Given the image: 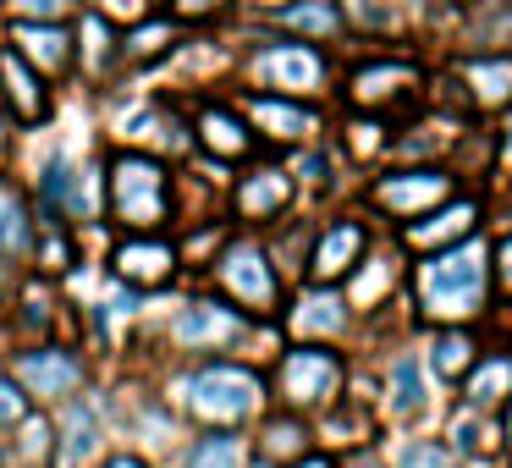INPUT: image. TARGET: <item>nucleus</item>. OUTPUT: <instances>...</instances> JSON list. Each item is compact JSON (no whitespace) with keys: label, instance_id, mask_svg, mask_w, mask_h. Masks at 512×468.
Masks as SVG:
<instances>
[{"label":"nucleus","instance_id":"4468645a","mask_svg":"<svg viewBox=\"0 0 512 468\" xmlns=\"http://www.w3.org/2000/svg\"><path fill=\"white\" fill-rule=\"evenodd\" d=\"M358 254H364V226L358 221H336V226H325V237H320V248H314V281H336V276H347V270L358 265Z\"/></svg>","mask_w":512,"mask_h":468},{"label":"nucleus","instance_id":"f8f14e48","mask_svg":"<svg viewBox=\"0 0 512 468\" xmlns=\"http://www.w3.org/2000/svg\"><path fill=\"white\" fill-rule=\"evenodd\" d=\"M105 441V413L94 397H83V391H72L67 402H61V452L67 457H89L94 446Z\"/></svg>","mask_w":512,"mask_h":468},{"label":"nucleus","instance_id":"412c9836","mask_svg":"<svg viewBox=\"0 0 512 468\" xmlns=\"http://www.w3.org/2000/svg\"><path fill=\"white\" fill-rule=\"evenodd\" d=\"M34 221H28V204L17 199L12 188H0V254L17 259V254H34Z\"/></svg>","mask_w":512,"mask_h":468},{"label":"nucleus","instance_id":"c9c22d12","mask_svg":"<svg viewBox=\"0 0 512 468\" xmlns=\"http://www.w3.org/2000/svg\"><path fill=\"white\" fill-rule=\"evenodd\" d=\"M100 17L105 23H138L144 17V0H100Z\"/></svg>","mask_w":512,"mask_h":468},{"label":"nucleus","instance_id":"72a5a7b5","mask_svg":"<svg viewBox=\"0 0 512 468\" xmlns=\"http://www.w3.org/2000/svg\"><path fill=\"white\" fill-rule=\"evenodd\" d=\"M23 413H28V391L17 386L12 375H0V430H12Z\"/></svg>","mask_w":512,"mask_h":468},{"label":"nucleus","instance_id":"c03bdc74","mask_svg":"<svg viewBox=\"0 0 512 468\" xmlns=\"http://www.w3.org/2000/svg\"><path fill=\"white\" fill-rule=\"evenodd\" d=\"M254 6H281V0H254Z\"/></svg>","mask_w":512,"mask_h":468},{"label":"nucleus","instance_id":"6ab92c4d","mask_svg":"<svg viewBox=\"0 0 512 468\" xmlns=\"http://www.w3.org/2000/svg\"><path fill=\"white\" fill-rule=\"evenodd\" d=\"M243 435L237 430H210V435H199V441L182 452V463L177 468H243Z\"/></svg>","mask_w":512,"mask_h":468},{"label":"nucleus","instance_id":"1a4fd4ad","mask_svg":"<svg viewBox=\"0 0 512 468\" xmlns=\"http://www.w3.org/2000/svg\"><path fill=\"white\" fill-rule=\"evenodd\" d=\"M0 94H6V111H12L17 122H28V127H39L50 116V94L39 89L34 67H28L12 45H0Z\"/></svg>","mask_w":512,"mask_h":468},{"label":"nucleus","instance_id":"b1692460","mask_svg":"<svg viewBox=\"0 0 512 468\" xmlns=\"http://www.w3.org/2000/svg\"><path fill=\"white\" fill-rule=\"evenodd\" d=\"M171 45H177V28H171L166 17H155V23H144V17H138V28L127 34V56H133V61L166 56Z\"/></svg>","mask_w":512,"mask_h":468},{"label":"nucleus","instance_id":"ddd939ff","mask_svg":"<svg viewBox=\"0 0 512 468\" xmlns=\"http://www.w3.org/2000/svg\"><path fill=\"white\" fill-rule=\"evenodd\" d=\"M441 193H446L441 171H397V177L375 182V204H386V210H397V215L424 210V204H435Z\"/></svg>","mask_w":512,"mask_h":468},{"label":"nucleus","instance_id":"a18cd8bd","mask_svg":"<svg viewBox=\"0 0 512 468\" xmlns=\"http://www.w3.org/2000/svg\"><path fill=\"white\" fill-rule=\"evenodd\" d=\"M507 155H512V133H507Z\"/></svg>","mask_w":512,"mask_h":468},{"label":"nucleus","instance_id":"a878e982","mask_svg":"<svg viewBox=\"0 0 512 468\" xmlns=\"http://www.w3.org/2000/svg\"><path fill=\"white\" fill-rule=\"evenodd\" d=\"M408 78H413L408 67H369V72L353 78V100L375 105V100H386V94H397V83H408Z\"/></svg>","mask_w":512,"mask_h":468},{"label":"nucleus","instance_id":"bb28decb","mask_svg":"<svg viewBox=\"0 0 512 468\" xmlns=\"http://www.w3.org/2000/svg\"><path fill=\"white\" fill-rule=\"evenodd\" d=\"M281 23H287V28H303V34H331V28H336V6H331V0L281 6Z\"/></svg>","mask_w":512,"mask_h":468},{"label":"nucleus","instance_id":"cd10ccee","mask_svg":"<svg viewBox=\"0 0 512 468\" xmlns=\"http://www.w3.org/2000/svg\"><path fill=\"white\" fill-rule=\"evenodd\" d=\"M83 56H89V72H105L116 56V39H111V23H105L100 12L83 17Z\"/></svg>","mask_w":512,"mask_h":468},{"label":"nucleus","instance_id":"39448f33","mask_svg":"<svg viewBox=\"0 0 512 468\" xmlns=\"http://www.w3.org/2000/svg\"><path fill=\"white\" fill-rule=\"evenodd\" d=\"M276 386L292 408H320V402L336 397L342 386V358L331 347H292L276 369Z\"/></svg>","mask_w":512,"mask_h":468},{"label":"nucleus","instance_id":"0eeeda50","mask_svg":"<svg viewBox=\"0 0 512 468\" xmlns=\"http://www.w3.org/2000/svg\"><path fill=\"white\" fill-rule=\"evenodd\" d=\"M243 331H248L243 309H232V303H215V298L182 303L177 320H171V336H177L188 353H221V347H232Z\"/></svg>","mask_w":512,"mask_h":468},{"label":"nucleus","instance_id":"4be33fe9","mask_svg":"<svg viewBox=\"0 0 512 468\" xmlns=\"http://www.w3.org/2000/svg\"><path fill=\"white\" fill-rule=\"evenodd\" d=\"M292 325H298V331H342L347 309H342V298H331V292H309V298L298 303V314H292Z\"/></svg>","mask_w":512,"mask_h":468},{"label":"nucleus","instance_id":"a211bd4d","mask_svg":"<svg viewBox=\"0 0 512 468\" xmlns=\"http://www.w3.org/2000/svg\"><path fill=\"white\" fill-rule=\"evenodd\" d=\"M12 435H23V441L6 446L0 457H12L17 468H39V463H50V457H56V424H50V413H34V408H28L23 419L12 424Z\"/></svg>","mask_w":512,"mask_h":468},{"label":"nucleus","instance_id":"6e6552de","mask_svg":"<svg viewBox=\"0 0 512 468\" xmlns=\"http://www.w3.org/2000/svg\"><path fill=\"white\" fill-rule=\"evenodd\" d=\"M111 270L127 281V287H166L177 276V248L166 237H127L122 248L111 254Z\"/></svg>","mask_w":512,"mask_h":468},{"label":"nucleus","instance_id":"e433bc0d","mask_svg":"<svg viewBox=\"0 0 512 468\" xmlns=\"http://www.w3.org/2000/svg\"><path fill=\"white\" fill-rule=\"evenodd\" d=\"M402 463H408V468H430V463H441V452H430V446H413V452H402Z\"/></svg>","mask_w":512,"mask_h":468},{"label":"nucleus","instance_id":"c756f323","mask_svg":"<svg viewBox=\"0 0 512 468\" xmlns=\"http://www.w3.org/2000/svg\"><path fill=\"white\" fill-rule=\"evenodd\" d=\"M391 402H397L402 413H413L424 402V380H419V364H413V358H397V369H391Z\"/></svg>","mask_w":512,"mask_h":468},{"label":"nucleus","instance_id":"37998d69","mask_svg":"<svg viewBox=\"0 0 512 468\" xmlns=\"http://www.w3.org/2000/svg\"><path fill=\"white\" fill-rule=\"evenodd\" d=\"M248 468H276V463H270V457H259V463H248Z\"/></svg>","mask_w":512,"mask_h":468},{"label":"nucleus","instance_id":"f257e3e1","mask_svg":"<svg viewBox=\"0 0 512 468\" xmlns=\"http://www.w3.org/2000/svg\"><path fill=\"white\" fill-rule=\"evenodd\" d=\"M259 402H265V380L243 364H204L182 380V413L215 424V430H232V424L254 419Z\"/></svg>","mask_w":512,"mask_h":468},{"label":"nucleus","instance_id":"423d86ee","mask_svg":"<svg viewBox=\"0 0 512 468\" xmlns=\"http://www.w3.org/2000/svg\"><path fill=\"white\" fill-rule=\"evenodd\" d=\"M221 287L232 292L243 309H254V314H276V298H281V287H276V270H270V259H265V248L259 243H232L221 254Z\"/></svg>","mask_w":512,"mask_h":468},{"label":"nucleus","instance_id":"79ce46f5","mask_svg":"<svg viewBox=\"0 0 512 468\" xmlns=\"http://www.w3.org/2000/svg\"><path fill=\"white\" fill-rule=\"evenodd\" d=\"M0 259H6V254H0ZM6 287H12V270L0 265V298H6Z\"/></svg>","mask_w":512,"mask_h":468},{"label":"nucleus","instance_id":"9b49d317","mask_svg":"<svg viewBox=\"0 0 512 468\" xmlns=\"http://www.w3.org/2000/svg\"><path fill=\"white\" fill-rule=\"evenodd\" d=\"M12 50L23 61H34V67H45L50 78L72 67V34L61 23H28V17L12 23Z\"/></svg>","mask_w":512,"mask_h":468},{"label":"nucleus","instance_id":"f3484780","mask_svg":"<svg viewBox=\"0 0 512 468\" xmlns=\"http://www.w3.org/2000/svg\"><path fill=\"white\" fill-rule=\"evenodd\" d=\"M292 199L287 171H254V177L237 182V215L248 221H265V215H281V204Z\"/></svg>","mask_w":512,"mask_h":468},{"label":"nucleus","instance_id":"7c9ffc66","mask_svg":"<svg viewBox=\"0 0 512 468\" xmlns=\"http://www.w3.org/2000/svg\"><path fill=\"white\" fill-rule=\"evenodd\" d=\"M34 259H39V270H67L72 265V243L61 237V226H45V237H34Z\"/></svg>","mask_w":512,"mask_h":468},{"label":"nucleus","instance_id":"ea45409f","mask_svg":"<svg viewBox=\"0 0 512 468\" xmlns=\"http://www.w3.org/2000/svg\"><path fill=\"white\" fill-rule=\"evenodd\" d=\"M501 281L512 287V237H507V248H501Z\"/></svg>","mask_w":512,"mask_h":468},{"label":"nucleus","instance_id":"c85d7f7f","mask_svg":"<svg viewBox=\"0 0 512 468\" xmlns=\"http://www.w3.org/2000/svg\"><path fill=\"white\" fill-rule=\"evenodd\" d=\"M468 78H474V94H479V100L496 105V100H507V94H512V61H479Z\"/></svg>","mask_w":512,"mask_h":468},{"label":"nucleus","instance_id":"a19ab883","mask_svg":"<svg viewBox=\"0 0 512 468\" xmlns=\"http://www.w3.org/2000/svg\"><path fill=\"white\" fill-rule=\"evenodd\" d=\"M298 468H336L331 457H298Z\"/></svg>","mask_w":512,"mask_h":468},{"label":"nucleus","instance_id":"473e14b6","mask_svg":"<svg viewBox=\"0 0 512 468\" xmlns=\"http://www.w3.org/2000/svg\"><path fill=\"white\" fill-rule=\"evenodd\" d=\"M468 353H474V347H468V336L446 331L441 342H435V369H441V375H457V369L468 364Z\"/></svg>","mask_w":512,"mask_h":468},{"label":"nucleus","instance_id":"2f4dec72","mask_svg":"<svg viewBox=\"0 0 512 468\" xmlns=\"http://www.w3.org/2000/svg\"><path fill=\"white\" fill-rule=\"evenodd\" d=\"M507 386H512V364H507V358H490V364L474 375V386H468V397H474V402H490L496 391H507Z\"/></svg>","mask_w":512,"mask_h":468},{"label":"nucleus","instance_id":"f03ea898","mask_svg":"<svg viewBox=\"0 0 512 468\" xmlns=\"http://www.w3.org/2000/svg\"><path fill=\"white\" fill-rule=\"evenodd\" d=\"M111 215L127 232H149V226L171 221V177L155 155H111Z\"/></svg>","mask_w":512,"mask_h":468},{"label":"nucleus","instance_id":"4c0bfd02","mask_svg":"<svg viewBox=\"0 0 512 468\" xmlns=\"http://www.w3.org/2000/svg\"><path fill=\"white\" fill-rule=\"evenodd\" d=\"M105 468H149V457H138V452H111V457H105Z\"/></svg>","mask_w":512,"mask_h":468},{"label":"nucleus","instance_id":"2eb2a0df","mask_svg":"<svg viewBox=\"0 0 512 468\" xmlns=\"http://www.w3.org/2000/svg\"><path fill=\"white\" fill-rule=\"evenodd\" d=\"M199 144L210 149V155H221V160H243L248 149H254V133H248V122L237 111H226V105H204L199 111Z\"/></svg>","mask_w":512,"mask_h":468},{"label":"nucleus","instance_id":"dca6fc26","mask_svg":"<svg viewBox=\"0 0 512 468\" xmlns=\"http://www.w3.org/2000/svg\"><path fill=\"white\" fill-rule=\"evenodd\" d=\"M39 199H45V226L78 221V171L67 155L45 160V177H39Z\"/></svg>","mask_w":512,"mask_h":468},{"label":"nucleus","instance_id":"f704fd0d","mask_svg":"<svg viewBox=\"0 0 512 468\" xmlns=\"http://www.w3.org/2000/svg\"><path fill=\"white\" fill-rule=\"evenodd\" d=\"M72 0H12V12L28 17V23H61Z\"/></svg>","mask_w":512,"mask_h":468},{"label":"nucleus","instance_id":"58836bf2","mask_svg":"<svg viewBox=\"0 0 512 468\" xmlns=\"http://www.w3.org/2000/svg\"><path fill=\"white\" fill-rule=\"evenodd\" d=\"M182 6V17H204V12H215V0H177Z\"/></svg>","mask_w":512,"mask_h":468},{"label":"nucleus","instance_id":"20e7f679","mask_svg":"<svg viewBox=\"0 0 512 468\" xmlns=\"http://www.w3.org/2000/svg\"><path fill=\"white\" fill-rule=\"evenodd\" d=\"M12 380L28 391V402H45V408H61L72 391H83V364L72 347H28V353L12 358Z\"/></svg>","mask_w":512,"mask_h":468},{"label":"nucleus","instance_id":"5701e85b","mask_svg":"<svg viewBox=\"0 0 512 468\" xmlns=\"http://www.w3.org/2000/svg\"><path fill=\"white\" fill-rule=\"evenodd\" d=\"M303 441H309V435H303V419H270L265 424V441H259V457H270V463H276V457H303Z\"/></svg>","mask_w":512,"mask_h":468},{"label":"nucleus","instance_id":"7ed1b4c3","mask_svg":"<svg viewBox=\"0 0 512 468\" xmlns=\"http://www.w3.org/2000/svg\"><path fill=\"white\" fill-rule=\"evenodd\" d=\"M485 270H490L485 243H463V248H452V254L430 259V265L419 270V292H424V303H430V314H441V320L474 314L479 298H485Z\"/></svg>","mask_w":512,"mask_h":468},{"label":"nucleus","instance_id":"9d476101","mask_svg":"<svg viewBox=\"0 0 512 468\" xmlns=\"http://www.w3.org/2000/svg\"><path fill=\"white\" fill-rule=\"evenodd\" d=\"M259 78L287 89V94H309V89H320L325 61L314 56L309 45H270L265 56H259Z\"/></svg>","mask_w":512,"mask_h":468},{"label":"nucleus","instance_id":"aec40b11","mask_svg":"<svg viewBox=\"0 0 512 468\" xmlns=\"http://www.w3.org/2000/svg\"><path fill=\"white\" fill-rule=\"evenodd\" d=\"M248 116H254L259 127H265L270 138H303L314 127V116L303 111V105H287V100H265V94H254L248 100Z\"/></svg>","mask_w":512,"mask_h":468},{"label":"nucleus","instance_id":"393cba45","mask_svg":"<svg viewBox=\"0 0 512 468\" xmlns=\"http://www.w3.org/2000/svg\"><path fill=\"white\" fill-rule=\"evenodd\" d=\"M468 221H474V204H452V210H441V215H430V221H419L408 232V243H441V237H457V232H468Z\"/></svg>","mask_w":512,"mask_h":468}]
</instances>
